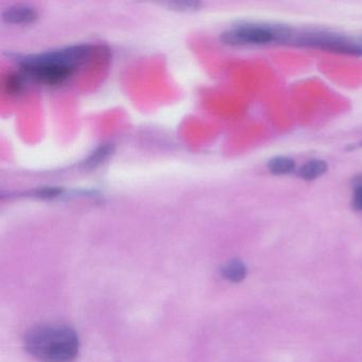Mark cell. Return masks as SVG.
Wrapping results in <instances>:
<instances>
[{"instance_id": "5", "label": "cell", "mask_w": 362, "mask_h": 362, "mask_svg": "<svg viewBox=\"0 0 362 362\" xmlns=\"http://www.w3.org/2000/svg\"><path fill=\"white\" fill-rule=\"evenodd\" d=\"M37 18V12L28 6H16L3 13V20L9 24L28 25L35 22Z\"/></svg>"}, {"instance_id": "10", "label": "cell", "mask_w": 362, "mask_h": 362, "mask_svg": "<svg viewBox=\"0 0 362 362\" xmlns=\"http://www.w3.org/2000/svg\"><path fill=\"white\" fill-rule=\"evenodd\" d=\"M26 81L27 80L21 73L11 76V77L8 78L7 84H6L8 92L11 93V94H18V93L22 92Z\"/></svg>"}, {"instance_id": "1", "label": "cell", "mask_w": 362, "mask_h": 362, "mask_svg": "<svg viewBox=\"0 0 362 362\" xmlns=\"http://www.w3.org/2000/svg\"><path fill=\"white\" fill-rule=\"evenodd\" d=\"M90 54V46L78 45L27 57L21 62V74L25 79L43 86H60L73 76Z\"/></svg>"}, {"instance_id": "8", "label": "cell", "mask_w": 362, "mask_h": 362, "mask_svg": "<svg viewBox=\"0 0 362 362\" xmlns=\"http://www.w3.org/2000/svg\"><path fill=\"white\" fill-rule=\"evenodd\" d=\"M268 168L273 175H288L296 169V163L287 156H277L269 160Z\"/></svg>"}, {"instance_id": "4", "label": "cell", "mask_w": 362, "mask_h": 362, "mask_svg": "<svg viewBox=\"0 0 362 362\" xmlns=\"http://www.w3.org/2000/svg\"><path fill=\"white\" fill-rule=\"evenodd\" d=\"M294 42L303 46L362 56V35L346 37L325 31H308L296 35Z\"/></svg>"}, {"instance_id": "14", "label": "cell", "mask_w": 362, "mask_h": 362, "mask_svg": "<svg viewBox=\"0 0 362 362\" xmlns=\"http://www.w3.org/2000/svg\"><path fill=\"white\" fill-rule=\"evenodd\" d=\"M360 184H362V173L354 180V186L360 185Z\"/></svg>"}, {"instance_id": "2", "label": "cell", "mask_w": 362, "mask_h": 362, "mask_svg": "<svg viewBox=\"0 0 362 362\" xmlns=\"http://www.w3.org/2000/svg\"><path fill=\"white\" fill-rule=\"evenodd\" d=\"M25 347L42 362H73L79 353V339L66 325H41L25 336Z\"/></svg>"}, {"instance_id": "7", "label": "cell", "mask_w": 362, "mask_h": 362, "mask_svg": "<svg viewBox=\"0 0 362 362\" xmlns=\"http://www.w3.org/2000/svg\"><path fill=\"white\" fill-rule=\"evenodd\" d=\"M245 274H247V269L240 260H230L222 267V275H223L224 279L234 281V283L243 281Z\"/></svg>"}, {"instance_id": "3", "label": "cell", "mask_w": 362, "mask_h": 362, "mask_svg": "<svg viewBox=\"0 0 362 362\" xmlns=\"http://www.w3.org/2000/svg\"><path fill=\"white\" fill-rule=\"evenodd\" d=\"M292 35L289 28L279 25L245 24L222 33L221 41L230 46L262 45L287 43Z\"/></svg>"}, {"instance_id": "9", "label": "cell", "mask_w": 362, "mask_h": 362, "mask_svg": "<svg viewBox=\"0 0 362 362\" xmlns=\"http://www.w3.org/2000/svg\"><path fill=\"white\" fill-rule=\"evenodd\" d=\"M112 151H113V147H112V146H101L96 151L90 154V158L84 163V166H86V168H95V167L99 166L101 163L105 162V160L109 158Z\"/></svg>"}, {"instance_id": "6", "label": "cell", "mask_w": 362, "mask_h": 362, "mask_svg": "<svg viewBox=\"0 0 362 362\" xmlns=\"http://www.w3.org/2000/svg\"><path fill=\"white\" fill-rule=\"evenodd\" d=\"M327 164L322 160H308L298 170V175L306 181L315 180L327 171Z\"/></svg>"}, {"instance_id": "13", "label": "cell", "mask_w": 362, "mask_h": 362, "mask_svg": "<svg viewBox=\"0 0 362 362\" xmlns=\"http://www.w3.org/2000/svg\"><path fill=\"white\" fill-rule=\"evenodd\" d=\"M355 192H354L353 206L357 211H362V184L354 186Z\"/></svg>"}, {"instance_id": "11", "label": "cell", "mask_w": 362, "mask_h": 362, "mask_svg": "<svg viewBox=\"0 0 362 362\" xmlns=\"http://www.w3.org/2000/svg\"><path fill=\"white\" fill-rule=\"evenodd\" d=\"M62 194L63 189H61V188L44 187L33 190V192H30V196L35 197V198L52 199L57 198Z\"/></svg>"}, {"instance_id": "12", "label": "cell", "mask_w": 362, "mask_h": 362, "mask_svg": "<svg viewBox=\"0 0 362 362\" xmlns=\"http://www.w3.org/2000/svg\"><path fill=\"white\" fill-rule=\"evenodd\" d=\"M168 6L180 11H194L200 6V4L194 3V1H182V3H170Z\"/></svg>"}]
</instances>
